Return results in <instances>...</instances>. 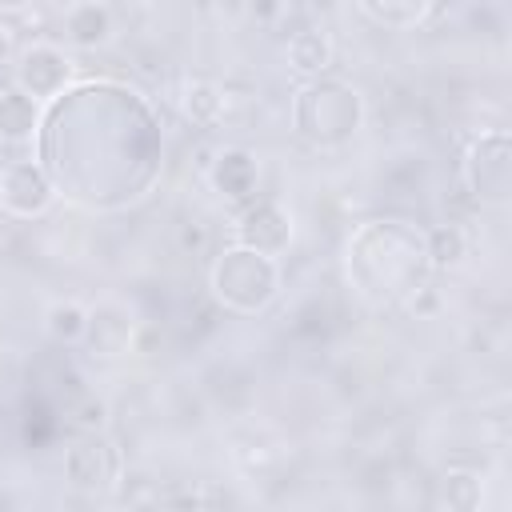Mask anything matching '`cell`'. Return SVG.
Wrapping results in <instances>:
<instances>
[{
  "label": "cell",
  "instance_id": "obj_1",
  "mask_svg": "<svg viewBox=\"0 0 512 512\" xmlns=\"http://www.w3.org/2000/svg\"><path fill=\"white\" fill-rule=\"evenodd\" d=\"M276 284H280L276 264H272L264 252L244 248V244L228 248V252L216 260V268H212V288H216V296H220L228 308H236V312H256V308H264V304L276 296Z\"/></svg>",
  "mask_w": 512,
  "mask_h": 512
},
{
  "label": "cell",
  "instance_id": "obj_2",
  "mask_svg": "<svg viewBox=\"0 0 512 512\" xmlns=\"http://www.w3.org/2000/svg\"><path fill=\"white\" fill-rule=\"evenodd\" d=\"M64 480L76 492H108L120 480V456L116 444L100 432H84L76 444L64 448Z\"/></svg>",
  "mask_w": 512,
  "mask_h": 512
},
{
  "label": "cell",
  "instance_id": "obj_3",
  "mask_svg": "<svg viewBox=\"0 0 512 512\" xmlns=\"http://www.w3.org/2000/svg\"><path fill=\"white\" fill-rule=\"evenodd\" d=\"M72 76V56L48 40L32 44L20 52V64H16V88L32 100H52L60 96V88L68 84Z\"/></svg>",
  "mask_w": 512,
  "mask_h": 512
},
{
  "label": "cell",
  "instance_id": "obj_4",
  "mask_svg": "<svg viewBox=\"0 0 512 512\" xmlns=\"http://www.w3.org/2000/svg\"><path fill=\"white\" fill-rule=\"evenodd\" d=\"M52 184L32 160H12L0 168V208L12 216H40L52 204Z\"/></svg>",
  "mask_w": 512,
  "mask_h": 512
},
{
  "label": "cell",
  "instance_id": "obj_5",
  "mask_svg": "<svg viewBox=\"0 0 512 512\" xmlns=\"http://www.w3.org/2000/svg\"><path fill=\"white\" fill-rule=\"evenodd\" d=\"M236 228H240L244 248H256V252H264V256L280 252V248L292 240V216H288L276 200H252V204L244 208V216H240Z\"/></svg>",
  "mask_w": 512,
  "mask_h": 512
},
{
  "label": "cell",
  "instance_id": "obj_6",
  "mask_svg": "<svg viewBox=\"0 0 512 512\" xmlns=\"http://www.w3.org/2000/svg\"><path fill=\"white\" fill-rule=\"evenodd\" d=\"M256 176H260V168H256L252 152H244V148H224V152H216V160H212V168H208V180H212L228 200L252 196Z\"/></svg>",
  "mask_w": 512,
  "mask_h": 512
},
{
  "label": "cell",
  "instance_id": "obj_7",
  "mask_svg": "<svg viewBox=\"0 0 512 512\" xmlns=\"http://www.w3.org/2000/svg\"><path fill=\"white\" fill-rule=\"evenodd\" d=\"M64 32L80 48H100L116 32V16L108 4H72L64 8Z\"/></svg>",
  "mask_w": 512,
  "mask_h": 512
},
{
  "label": "cell",
  "instance_id": "obj_8",
  "mask_svg": "<svg viewBox=\"0 0 512 512\" xmlns=\"http://www.w3.org/2000/svg\"><path fill=\"white\" fill-rule=\"evenodd\" d=\"M96 348V356H124L136 340V324L124 320L120 308H104V312H92L88 316V332H84Z\"/></svg>",
  "mask_w": 512,
  "mask_h": 512
},
{
  "label": "cell",
  "instance_id": "obj_9",
  "mask_svg": "<svg viewBox=\"0 0 512 512\" xmlns=\"http://www.w3.org/2000/svg\"><path fill=\"white\" fill-rule=\"evenodd\" d=\"M332 56H336V48H332V36L324 28H296L288 36V64L296 72H304V76L328 72Z\"/></svg>",
  "mask_w": 512,
  "mask_h": 512
},
{
  "label": "cell",
  "instance_id": "obj_10",
  "mask_svg": "<svg viewBox=\"0 0 512 512\" xmlns=\"http://www.w3.org/2000/svg\"><path fill=\"white\" fill-rule=\"evenodd\" d=\"M36 120H40V108L32 96H24L20 88L0 92V140L4 144H28L36 136Z\"/></svg>",
  "mask_w": 512,
  "mask_h": 512
},
{
  "label": "cell",
  "instance_id": "obj_11",
  "mask_svg": "<svg viewBox=\"0 0 512 512\" xmlns=\"http://www.w3.org/2000/svg\"><path fill=\"white\" fill-rule=\"evenodd\" d=\"M180 108H184V116L192 124L212 128L224 116V88L216 80H208V76H192L184 84V92H180Z\"/></svg>",
  "mask_w": 512,
  "mask_h": 512
},
{
  "label": "cell",
  "instance_id": "obj_12",
  "mask_svg": "<svg viewBox=\"0 0 512 512\" xmlns=\"http://www.w3.org/2000/svg\"><path fill=\"white\" fill-rule=\"evenodd\" d=\"M88 316H92V312H88L80 300H52L48 312H44V328H48V336L60 340V344H80L84 332H88Z\"/></svg>",
  "mask_w": 512,
  "mask_h": 512
},
{
  "label": "cell",
  "instance_id": "obj_13",
  "mask_svg": "<svg viewBox=\"0 0 512 512\" xmlns=\"http://www.w3.org/2000/svg\"><path fill=\"white\" fill-rule=\"evenodd\" d=\"M468 248H472V240H468V232H464L460 224H440V228H432V232L424 236V256H432L436 268H456V264H464Z\"/></svg>",
  "mask_w": 512,
  "mask_h": 512
},
{
  "label": "cell",
  "instance_id": "obj_14",
  "mask_svg": "<svg viewBox=\"0 0 512 512\" xmlns=\"http://www.w3.org/2000/svg\"><path fill=\"white\" fill-rule=\"evenodd\" d=\"M360 12L376 24H384V28H416L436 8H428V4H360Z\"/></svg>",
  "mask_w": 512,
  "mask_h": 512
},
{
  "label": "cell",
  "instance_id": "obj_15",
  "mask_svg": "<svg viewBox=\"0 0 512 512\" xmlns=\"http://www.w3.org/2000/svg\"><path fill=\"white\" fill-rule=\"evenodd\" d=\"M444 508L448 512H476L480 508V480L472 472L444 476Z\"/></svg>",
  "mask_w": 512,
  "mask_h": 512
},
{
  "label": "cell",
  "instance_id": "obj_16",
  "mask_svg": "<svg viewBox=\"0 0 512 512\" xmlns=\"http://www.w3.org/2000/svg\"><path fill=\"white\" fill-rule=\"evenodd\" d=\"M72 424H76L80 432H104V424H108V400L96 396V392L80 396V400L72 404Z\"/></svg>",
  "mask_w": 512,
  "mask_h": 512
},
{
  "label": "cell",
  "instance_id": "obj_17",
  "mask_svg": "<svg viewBox=\"0 0 512 512\" xmlns=\"http://www.w3.org/2000/svg\"><path fill=\"white\" fill-rule=\"evenodd\" d=\"M200 508H204V496L192 488H176L164 496V512H200Z\"/></svg>",
  "mask_w": 512,
  "mask_h": 512
},
{
  "label": "cell",
  "instance_id": "obj_18",
  "mask_svg": "<svg viewBox=\"0 0 512 512\" xmlns=\"http://www.w3.org/2000/svg\"><path fill=\"white\" fill-rule=\"evenodd\" d=\"M204 240H208V228H204L200 220H188V224H180V248H188V252H200V248H204Z\"/></svg>",
  "mask_w": 512,
  "mask_h": 512
},
{
  "label": "cell",
  "instance_id": "obj_19",
  "mask_svg": "<svg viewBox=\"0 0 512 512\" xmlns=\"http://www.w3.org/2000/svg\"><path fill=\"white\" fill-rule=\"evenodd\" d=\"M12 52H16V28L0 20V64H8V60H12Z\"/></svg>",
  "mask_w": 512,
  "mask_h": 512
},
{
  "label": "cell",
  "instance_id": "obj_20",
  "mask_svg": "<svg viewBox=\"0 0 512 512\" xmlns=\"http://www.w3.org/2000/svg\"><path fill=\"white\" fill-rule=\"evenodd\" d=\"M108 512H120V508H108Z\"/></svg>",
  "mask_w": 512,
  "mask_h": 512
}]
</instances>
